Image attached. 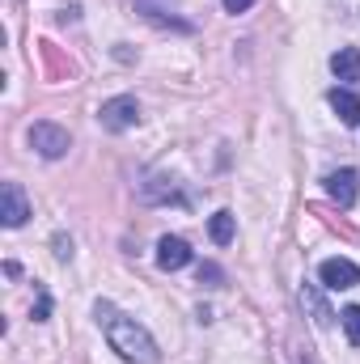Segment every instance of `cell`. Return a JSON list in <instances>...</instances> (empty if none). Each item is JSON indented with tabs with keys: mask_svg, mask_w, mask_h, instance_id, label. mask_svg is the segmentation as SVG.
Masks as SVG:
<instances>
[{
	"mask_svg": "<svg viewBox=\"0 0 360 364\" xmlns=\"http://www.w3.org/2000/svg\"><path fill=\"white\" fill-rule=\"evenodd\" d=\"M97 322H102V331H106V339H110V348L123 356V360L132 364H157L162 360V352H157V343H153V335L136 322V318H127V314H119L115 305H97Z\"/></svg>",
	"mask_w": 360,
	"mask_h": 364,
	"instance_id": "6da1fadb",
	"label": "cell"
},
{
	"mask_svg": "<svg viewBox=\"0 0 360 364\" xmlns=\"http://www.w3.org/2000/svg\"><path fill=\"white\" fill-rule=\"evenodd\" d=\"M97 119H102L106 132H127L140 119V106H136V97H110V102H102Z\"/></svg>",
	"mask_w": 360,
	"mask_h": 364,
	"instance_id": "7a4b0ae2",
	"label": "cell"
},
{
	"mask_svg": "<svg viewBox=\"0 0 360 364\" xmlns=\"http://www.w3.org/2000/svg\"><path fill=\"white\" fill-rule=\"evenodd\" d=\"M318 275H322V284H327L331 292H339V288H356L360 284V267L352 263V259H327V263L318 267Z\"/></svg>",
	"mask_w": 360,
	"mask_h": 364,
	"instance_id": "277c9868",
	"label": "cell"
},
{
	"mask_svg": "<svg viewBox=\"0 0 360 364\" xmlns=\"http://www.w3.org/2000/svg\"><path fill=\"white\" fill-rule=\"evenodd\" d=\"M331 110L339 114V123H348V127H356L360 123V97L348 90H331Z\"/></svg>",
	"mask_w": 360,
	"mask_h": 364,
	"instance_id": "ba28073f",
	"label": "cell"
},
{
	"mask_svg": "<svg viewBox=\"0 0 360 364\" xmlns=\"http://www.w3.org/2000/svg\"><path fill=\"white\" fill-rule=\"evenodd\" d=\"M47 314H51V296H47V288H38V301H34V318L43 322Z\"/></svg>",
	"mask_w": 360,
	"mask_h": 364,
	"instance_id": "4fadbf2b",
	"label": "cell"
},
{
	"mask_svg": "<svg viewBox=\"0 0 360 364\" xmlns=\"http://www.w3.org/2000/svg\"><path fill=\"white\" fill-rule=\"evenodd\" d=\"M331 68H335L339 81H356L360 77V51L356 47H339V51L331 55Z\"/></svg>",
	"mask_w": 360,
	"mask_h": 364,
	"instance_id": "9c48e42d",
	"label": "cell"
},
{
	"mask_svg": "<svg viewBox=\"0 0 360 364\" xmlns=\"http://www.w3.org/2000/svg\"><path fill=\"white\" fill-rule=\"evenodd\" d=\"M0 199H4V225L9 229H17V225H26V216H30V203H26V195H21V186L17 182H4L0 186Z\"/></svg>",
	"mask_w": 360,
	"mask_h": 364,
	"instance_id": "8992f818",
	"label": "cell"
},
{
	"mask_svg": "<svg viewBox=\"0 0 360 364\" xmlns=\"http://www.w3.org/2000/svg\"><path fill=\"white\" fill-rule=\"evenodd\" d=\"M301 296H305V305H309V309H314V322H318V326H331V309H327V305H322V296H318V292H314V288H305V292H301Z\"/></svg>",
	"mask_w": 360,
	"mask_h": 364,
	"instance_id": "8fae6325",
	"label": "cell"
},
{
	"mask_svg": "<svg viewBox=\"0 0 360 364\" xmlns=\"http://www.w3.org/2000/svg\"><path fill=\"white\" fill-rule=\"evenodd\" d=\"M233 229H238V225H233V212H216L212 225H208V233H212L216 246H229V242H233Z\"/></svg>",
	"mask_w": 360,
	"mask_h": 364,
	"instance_id": "30bf717a",
	"label": "cell"
},
{
	"mask_svg": "<svg viewBox=\"0 0 360 364\" xmlns=\"http://www.w3.org/2000/svg\"><path fill=\"white\" fill-rule=\"evenodd\" d=\"M30 144H34L43 157H64V153H68V132L55 127V123H34V127H30Z\"/></svg>",
	"mask_w": 360,
	"mask_h": 364,
	"instance_id": "3957f363",
	"label": "cell"
},
{
	"mask_svg": "<svg viewBox=\"0 0 360 364\" xmlns=\"http://www.w3.org/2000/svg\"><path fill=\"white\" fill-rule=\"evenodd\" d=\"M339 318H344V331H348V343H356V348H360V305H348V309H344Z\"/></svg>",
	"mask_w": 360,
	"mask_h": 364,
	"instance_id": "7c38bea8",
	"label": "cell"
},
{
	"mask_svg": "<svg viewBox=\"0 0 360 364\" xmlns=\"http://www.w3.org/2000/svg\"><path fill=\"white\" fill-rule=\"evenodd\" d=\"M191 263V246L182 242V237H162L157 242V267L162 272H179Z\"/></svg>",
	"mask_w": 360,
	"mask_h": 364,
	"instance_id": "52a82bcc",
	"label": "cell"
},
{
	"mask_svg": "<svg viewBox=\"0 0 360 364\" xmlns=\"http://www.w3.org/2000/svg\"><path fill=\"white\" fill-rule=\"evenodd\" d=\"M250 4H255V0H225V9H229V13H246Z\"/></svg>",
	"mask_w": 360,
	"mask_h": 364,
	"instance_id": "5bb4252c",
	"label": "cell"
},
{
	"mask_svg": "<svg viewBox=\"0 0 360 364\" xmlns=\"http://www.w3.org/2000/svg\"><path fill=\"white\" fill-rule=\"evenodd\" d=\"M327 195L339 203V208H352L360 195V178L352 170H335V174H327Z\"/></svg>",
	"mask_w": 360,
	"mask_h": 364,
	"instance_id": "5b68a950",
	"label": "cell"
}]
</instances>
